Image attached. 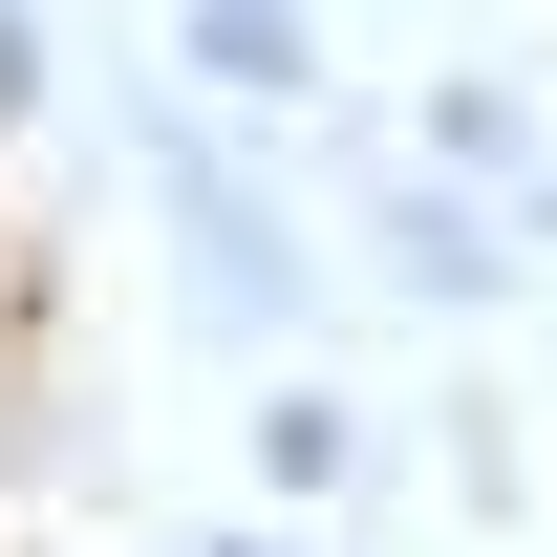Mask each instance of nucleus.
<instances>
[{
  "label": "nucleus",
  "mask_w": 557,
  "mask_h": 557,
  "mask_svg": "<svg viewBox=\"0 0 557 557\" xmlns=\"http://www.w3.org/2000/svg\"><path fill=\"white\" fill-rule=\"evenodd\" d=\"M22 86H44V44H22V0H0V108H22Z\"/></svg>",
  "instance_id": "obj_6"
},
{
  "label": "nucleus",
  "mask_w": 557,
  "mask_h": 557,
  "mask_svg": "<svg viewBox=\"0 0 557 557\" xmlns=\"http://www.w3.org/2000/svg\"><path fill=\"white\" fill-rule=\"evenodd\" d=\"M194 65L236 86V108H300V86H322V44H300V0H194Z\"/></svg>",
  "instance_id": "obj_2"
},
{
  "label": "nucleus",
  "mask_w": 557,
  "mask_h": 557,
  "mask_svg": "<svg viewBox=\"0 0 557 557\" xmlns=\"http://www.w3.org/2000/svg\"><path fill=\"white\" fill-rule=\"evenodd\" d=\"M429 172H536V108H515V86H429Z\"/></svg>",
  "instance_id": "obj_4"
},
{
  "label": "nucleus",
  "mask_w": 557,
  "mask_h": 557,
  "mask_svg": "<svg viewBox=\"0 0 557 557\" xmlns=\"http://www.w3.org/2000/svg\"><path fill=\"white\" fill-rule=\"evenodd\" d=\"M258 472H278V493H344V408H322V386H278V408H258Z\"/></svg>",
  "instance_id": "obj_5"
},
{
  "label": "nucleus",
  "mask_w": 557,
  "mask_h": 557,
  "mask_svg": "<svg viewBox=\"0 0 557 557\" xmlns=\"http://www.w3.org/2000/svg\"><path fill=\"white\" fill-rule=\"evenodd\" d=\"M236 557H258V536H236Z\"/></svg>",
  "instance_id": "obj_7"
},
{
  "label": "nucleus",
  "mask_w": 557,
  "mask_h": 557,
  "mask_svg": "<svg viewBox=\"0 0 557 557\" xmlns=\"http://www.w3.org/2000/svg\"><path fill=\"white\" fill-rule=\"evenodd\" d=\"M386 278H408V300H493L515 258H493V236H472L450 194H386Z\"/></svg>",
  "instance_id": "obj_3"
},
{
  "label": "nucleus",
  "mask_w": 557,
  "mask_h": 557,
  "mask_svg": "<svg viewBox=\"0 0 557 557\" xmlns=\"http://www.w3.org/2000/svg\"><path fill=\"white\" fill-rule=\"evenodd\" d=\"M150 194H172V236H194V300H214V322H278V214L214 172L194 108H150Z\"/></svg>",
  "instance_id": "obj_1"
},
{
  "label": "nucleus",
  "mask_w": 557,
  "mask_h": 557,
  "mask_svg": "<svg viewBox=\"0 0 557 557\" xmlns=\"http://www.w3.org/2000/svg\"><path fill=\"white\" fill-rule=\"evenodd\" d=\"M536 194H557V172H536Z\"/></svg>",
  "instance_id": "obj_8"
}]
</instances>
